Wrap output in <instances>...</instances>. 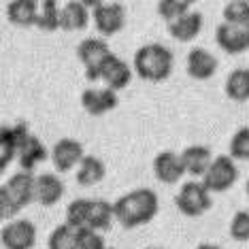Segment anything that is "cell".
Listing matches in <instances>:
<instances>
[{"instance_id": "obj_1", "label": "cell", "mask_w": 249, "mask_h": 249, "mask_svg": "<svg viewBox=\"0 0 249 249\" xmlns=\"http://www.w3.org/2000/svg\"><path fill=\"white\" fill-rule=\"evenodd\" d=\"M113 209H115V219L120 222L122 228L132 230L149 224L156 217L158 209H160V200H158V194L154 190L137 188L117 198L113 202Z\"/></svg>"}, {"instance_id": "obj_2", "label": "cell", "mask_w": 249, "mask_h": 249, "mask_svg": "<svg viewBox=\"0 0 249 249\" xmlns=\"http://www.w3.org/2000/svg\"><path fill=\"white\" fill-rule=\"evenodd\" d=\"M134 72L143 81L160 83L166 81L173 72L175 55L173 52L162 43H147L134 52Z\"/></svg>"}, {"instance_id": "obj_3", "label": "cell", "mask_w": 249, "mask_h": 249, "mask_svg": "<svg viewBox=\"0 0 249 249\" xmlns=\"http://www.w3.org/2000/svg\"><path fill=\"white\" fill-rule=\"evenodd\" d=\"M175 205L185 217H200L213 207V198L202 181H185L175 196Z\"/></svg>"}, {"instance_id": "obj_4", "label": "cell", "mask_w": 249, "mask_h": 249, "mask_svg": "<svg viewBox=\"0 0 249 249\" xmlns=\"http://www.w3.org/2000/svg\"><path fill=\"white\" fill-rule=\"evenodd\" d=\"M113 55L109 43L105 38H83L77 45V58L81 60L83 69H86L88 81H100V71H103L105 62Z\"/></svg>"}, {"instance_id": "obj_5", "label": "cell", "mask_w": 249, "mask_h": 249, "mask_svg": "<svg viewBox=\"0 0 249 249\" xmlns=\"http://www.w3.org/2000/svg\"><path fill=\"white\" fill-rule=\"evenodd\" d=\"M100 36H113L126 26V7L122 2H88Z\"/></svg>"}, {"instance_id": "obj_6", "label": "cell", "mask_w": 249, "mask_h": 249, "mask_svg": "<svg viewBox=\"0 0 249 249\" xmlns=\"http://www.w3.org/2000/svg\"><path fill=\"white\" fill-rule=\"evenodd\" d=\"M236 179H239V168H236L234 160L230 156L222 154L215 156L213 164L202 177V183L211 194H222V192H228L236 183Z\"/></svg>"}, {"instance_id": "obj_7", "label": "cell", "mask_w": 249, "mask_h": 249, "mask_svg": "<svg viewBox=\"0 0 249 249\" xmlns=\"http://www.w3.org/2000/svg\"><path fill=\"white\" fill-rule=\"evenodd\" d=\"M35 183L36 177H32V173L19 171L11 177L7 183H2L0 188V196L7 198V200L13 205L15 211H21L26 209L30 202H35Z\"/></svg>"}, {"instance_id": "obj_8", "label": "cell", "mask_w": 249, "mask_h": 249, "mask_svg": "<svg viewBox=\"0 0 249 249\" xmlns=\"http://www.w3.org/2000/svg\"><path fill=\"white\" fill-rule=\"evenodd\" d=\"M4 249H32L36 245V226L30 219H13L0 232Z\"/></svg>"}, {"instance_id": "obj_9", "label": "cell", "mask_w": 249, "mask_h": 249, "mask_svg": "<svg viewBox=\"0 0 249 249\" xmlns=\"http://www.w3.org/2000/svg\"><path fill=\"white\" fill-rule=\"evenodd\" d=\"M215 43L228 55H239L249 49V26H232L222 21L215 28Z\"/></svg>"}, {"instance_id": "obj_10", "label": "cell", "mask_w": 249, "mask_h": 249, "mask_svg": "<svg viewBox=\"0 0 249 249\" xmlns=\"http://www.w3.org/2000/svg\"><path fill=\"white\" fill-rule=\"evenodd\" d=\"M52 162H53V168L58 173H69L72 171L75 166L83 162V158H86V151H83V145L79 143L75 139H60L58 143L53 145L52 149Z\"/></svg>"}, {"instance_id": "obj_11", "label": "cell", "mask_w": 249, "mask_h": 249, "mask_svg": "<svg viewBox=\"0 0 249 249\" xmlns=\"http://www.w3.org/2000/svg\"><path fill=\"white\" fill-rule=\"evenodd\" d=\"M117 105H120L117 92H113L109 88H88L81 92V107L94 117L113 111Z\"/></svg>"}, {"instance_id": "obj_12", "label": "cell", "mask_w": 249, "mask_h": 249, "mask_svg": "<svg viewBox=\"0 0 249 249\" xmlns=\"http://www.w3.org/2000/svg\"><path fill=\"white\" fill-rule=\"evenodd\" d=\"M217 66H219L217 58H215L211 52H207L205 47L190 49L188 58H185V71H188V75L192 79H196V81H207V79H211L215 72H217Z\"/></svg>"}, {"instance_id": "obj_13", "label": "cell", "mask_w": 249, "mask_h": 249, "mask_svg": "<svg viewBox=\"0 0 249 249\" xmlns=\"http://www.w3.org/2000/svg\"><path fill=\"white\" fill-rule=\"evenodd\" d=\"M100 81H105V86L113 89V92L126 89L130 86V81H132V69L128 66L126 60H122L120 55L113 53L105 62L103 71H100Z\"/></svg>"}, {"instance_id": "obj_14", "label": "cell", "mask_w": 249, "mask_h": 249, "mask_svg": "<svg viewBox=\"0 0 249 249\" xmlns=\"http://www.w3.org/2000/svg\"><path fill=\"white\" fill-rule=\"evenodd\" d=\"M154 175L158 181L162 183H177L179 179H183L185 166L183 160H181V154H175V151H160L154 158Z\"/></svg>"}, {"instance_id": "obj_15", "label": "cell", "mask_w": 249, "mask_h": 249, "mask_svg": "<svg viewBox=\"0 0 249 249\" xmlns=\"http://www.w3.org/2000/svg\"><path fill=\"white\" fill-rule=\"evenodd\" d=\"M64 196V181L55 173H43L35 183V200L43 207H53Z\"/></svg>"}, {"instance_id": "obj_16", "label": "cell", "mask_w": 249, "mask_h": 249, "mask_svg": "<svg viewBox=\"0 0 249 249\" xmlns=\"http://www.w3.org/2000/svg\"><path fill=\"white\" fill-rule=\"evenodd\" d=\"M181 160H183L185 173H188L190 177H194V179L200 177L202 179L215 158H213L211 149H209L207 145H190L181 151Z\"/></svg>"}, {"instance_id": "obj_17", "label": "cell", "mask_w": 249, "mask_h": 249, "mask_svg": "<svg viewBox=\"0 0 249 249\" xmlns=\"http://www.w3.org/2000/svg\"><path fill=\"white\" fill-rule=\"evenodd\" d=\"M89 4L88 2H77L71 0L62 7L60 13V28L66 32H77V30H86L89 24Z\"/></svg>"}, {"instance_id": "obj_18", "label": "cell", "mask_w": 249, "mask_h": 249, "mask_svg": "<svg viewBox=\"0 0 249 249\" xmlns=\"http://www.w3.org/2000/svg\"><path fill=\"white\" fill-rule=\"evenodd\" d=\"M202 24H205V18H202L200 11H190V13L183 15L181 19L168 24V35L179 43H190L200 35Z\"/></svg>"}, {"instance_id": "obj_19", "label": "cell", "mask_w": 249, "mask_h": 249, "mask_svg": "<svg viewBox=\"0 0 249 249\" xmlns=\"http://www.w3.org/2000/svg\"><path fill=\"white\" fill-rule=\"evenodd\" d=\"M38 9H41V2L36 0H11L7 4V19L19 28L36 26Z\"/></svg>"}, {"instance_id": "obj_20", "label": "cell", "mask_w": 249, "mask_h": 249, "mask_svg": "<svg viewBox=\"0 0 249 249\" xmlns=\"http://www.w3.org/2000/svg\"><path fill=\"white\" fill-rule=\"evenodd\" d=\"M113 219H115V209H113L109 200H105V198H94V200H89L86 228L96 230V232L109 230Z\"/></svg>"}, {"instance_id": "obj_21", "label": "cell", "mask_w": 249, "mask_h": 249, "mask_svg": "<svg viewBox=\"0 0 249 249\" xmlns=\"http://www.w3.org/2000/svg\"><path fill=\"white\" fill-rule=\"evenodd\" d=\"M47 156H52V151H47V147H45L43 141L38 139L36 134H32V139L28 141V145L19 151L18 162H19L21 171L32 173V171H35V168L38 166V164L47 160Z\"/></svg>"}, {"instance_id": "obj_22", "label": "cell", "mask_w": 249, "mask_h": 249, "mask_svg": "<svg viewBox=\"0 0 249 249\" xmlns=\"http://www.w3.org/2000/svg\"><path fill=\"white\" fill-rule=\"evenodd\" d=\"M107 175V166L100 158L96 156H86L83 162L77 166V183L83 188H92V185L100 183Z\"/></svg>"}, {"instance_id": "obj_23", "label": "cell", "mask_w": 249, "mask_h": 249, "mask_svg": "<svg viewBox=\"0 0 249 249\" xmlns=\"http://www.w3.org/2000/svg\"><path fill=\"white\" fill-rule=\"evenodd\" d=\"M224 92L234 103H247L249 100V69H234L226 77Z\"/></svg>"}, {"instance_id": "obj_24", "label": "cell", "mask_w": 249, "mask_h": 249, "mask_svg": "<svg viewBox=\"0 0 249 249\" xmlns=\"http://www.w3.org/2000/svg\"><path fill=\"white\" fill-rule=\"evenodd\" d=\"M18 156L19 147L13 134V126H2L0 128V171H4Z\"/></svg>"}, {"instance_id": "obj_25", "label": "cell", "mask_w": 249, "mask_h": 249, "mask_svg": "<svg viewBox=\"0 0 249 249\" xmlns=\"http://www.w3.org/2000/svg\"><path fill=\"white\" fill-rule=\"evenodd\" d=\"M60 13H62V7H58L55 0H43L41 9H38L36 28H41L45 32L58 30L60 28Z\"/></svg>"}, {"instance_id": "obj_26", "label": "cell", "mask_w": 249, "mask_h": 249, "mask_svg": "<svg viewBox=\"0 0 249 249\" xmlns=\"http://www.w3.org/2000/svg\"><path fill=\"white\" fill-rule=\"evenodd\" d=\"M190 11H192V2H188V0H160L158 2V15L166 24H173V21L181 19Z\"/></svg>"}, {"instance_id": "obj_27", "label": "cell", "mask_w": 249, "mask_h": 249, "mask_svg": "<svg viewBox=\"0 0 249 249\" xmlns=\"http://www.w3.org/2000/svg\"><path fill=\"white\" fill-rule=\"evenodd\" d=\"M224 21L232 26H249V2L247 0H230L222 9Z\"/></svg>"}, {"instance_id": "obj_28", "label": "cell", "mask_w": 249, "mask_h": 249, "mask_svg": "<svg viewBox=\"0 0 249 249\" xmlns=\"http://www.w3.org/2000/svg\"><path fill=\"white\" fill-rule=\"evenodd\" d=\"M88 209H89V198H75L66 207V224L72 226L75 230L86 228L88 222Z\"/></svg>"}, {"instance_id": "obj_29", "label": "cell", "mask_w": 249, "mask_h": 249, "mask_svg": "<svg viewBox=\"0 0 249 249\" xmlns=\"http://www.w3.org/2000/svg\"><path fill=\"white\" fill-rule=\"evenodd\" d=\"M71 249H107V245H105V239L100 236V232L81 228L75 232Z\"/></svg>"}, {"instance_id": "obj_30", "label": "cell", "mask_w": 249, "mask_h": 249, "mask_svg": "<svg viewBox=\"0 0 249 249\" xmlns=\"http://www.w3.org/2000/svg\"><path fill=\"white\" fill-rule=\"evenodd\" d=\"M75 228L69 224H60L55 226V228L52 230V234H49L47 239V247L49 249H71L72 245V239H75Z\"/></svg>"}, {"instance_id": "obj_31", "label": "cell", "mask_w": 249, "mask_h": 249, "mask_svg": "<svg viewBox=\"0 0 249 249\" xmlns=\"http://www.w3.org/2000/svg\"><path fill=\"white\" fill-rule=\"evenodd\" d=\"M232 160H249V126L239 128L230 139V154Z\"/></svg>"}, {"instance_id": "obj_32", "label": "cell", "mask_w": 249, "mask_h": 249, "mask_svg": "<svg viewBox=\"0 0 249 249\" xmlns=\"http://www.w3.org/2000/svg\"><path fill=\"white\" fill-rule=\"evenodd\" d=\"M230 236L236 243L249 241V211H236L230 219Z\"/></svg>"}, {"instance_id": "obj_33", "label": "cell", "mask_w": 249, "mask_h": 249, "mask_svg": "<svg viewBox=\"0 0 249 249\" xmlns=\"http://www.w3.org/2000/svg\"><path fill=\"white\" fill-rule=\"evenodd\" d=\"M196 249H222L219 245H213V243H200Z\"/></svg>"}, {"instance_id": "obj_34", "label": "cell", "mask_w": 249, "mask_h": 249, "mask_svg": "<svg viewBox=\"0 0 249 249\" xmlns=\"http://www.w3.org/2000/svg\"><path fill=\"white\" fill-rule=\"evenodd\" d=\"M245 192H247V196H249V179H247V185H245Z\"/></svg>"}, {"instance_id": "obj_35", "label": "cell", "mask_w": 249, "mask_h": 249, "mask_svg": "<svg viewBox=\"0 0 249 249\" xmlns=\"http://www.w3.org/2000/svg\"><path fill=\"white\" fill-rule=\"evenodd\" d=\"M147 249H162V247H147Z\"/></svg>"}, {"instance_id": "obj_36", "label": "cell", "mask_w": 249, "mask_h": 249, "mask_svg": "<svg viewBox=\"0 0 249 249\" xmlns=\"http://www.w3.org/2000/svg\"><path fill=\"white\" fill-rule=\"evenodd\" d=\"M107 249H113V247H107Z\"/></svg>"}]
</instances>
